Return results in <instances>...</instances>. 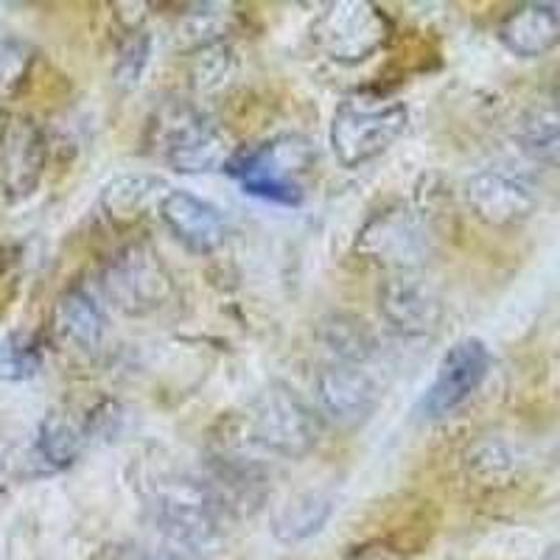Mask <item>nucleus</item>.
<instances>
[{"mask_svg": "<svg viewBox=\"0 0 560 560\" xmlns=\"http://www.w3.org/2000/svg\"><path fill=\"white\" fill-rule=\"evenodd\" d=\"M149 143L179 174L228 172L238 152L228 135L188 102H166L154 113Z\"/></svg>", "mask_w": 560, "mask_h": 560, "instance_id": "f257e3e1", "label": "nucleus"}, {"mask_svg": "<svg viewBox=\"0 0 560 560\" xmlns=\"http://www.w3.org/2000/svg\"><path fill=\"white\" fill-rule=\"evenodd\" d=\"M409 124V113L401 102L382 96L376 90L350 93L337 107L328 127L334 158L342 168H362L370 160L382 158Z\"/></svg>", "mask_w": 560, "mask_h": 560, "instance_id": "f03ea898", "label": "nucleus"}, {"mask_svg": "<svg viewBox=\"0 0 560 560\" xmlns=\"http://www.w3.org/2000/svg\"><path fill=\"white\" fill-rule=\"evenodd\" d=\"M147 508L158 533L177 549H205L217 541L224 510L208 479L163 477L152 482Z\"/></svg>", "mask_w": 560, "mask_h": 560, "instance_id": "7ed1b4c3", "label": "nucleus"}, {"mask_svg": "<svg viewBox=\"0 0 560 560\" xmlns=\"http://www.w3.org/2000/svg\"><path fill=\"white\" fill-rule=\"evenodd\" d=\"M317 163V149L303 135H280L253 149H238L228 174L244 191L278 205L303 202V177Z\"/></svg>", "mask_w": 560, "mask_h": 560, "instance_id": "20e7f679", "label": "nucleus"}, {"mask_svg": "<svg viewBox=\"0 0 560 560\" xmlns=\"http://www.w3.org/2000/svg\"><path fill=\"white\" fill-rule=\"evenodd\" d=\"M102 292L124 317H149L166 306L174 283L158 249L147 242L129 244L102 269Z\"/></svg>", "mask_w": 560, "mask_h": 560, "instance_id": "39448f33", "label": "nucleus"}, {"mask_svg": "<svg viewBox=\"0 0 560 560\" xmlns=\"http://www.w3.org/2000/svg\"><path fill=\"white\" fill-rule=\"evenodd\" d=\"M319 420L287 384H272L255 395L249 407V432L272 454L303 459L319 443Z\"/></svg>", "mask_w": 560, "mask_h": 560, "instance_id": "423d86ee", "label": "nucleus"}, {"mask_svg": "<svg viewBox=\"0 0 560 560\" xmlns=\"http://www.w3.org/2000/svg\"><path fill=\"white\" fill-rule=\"evenodd\" d=\"M393 34L387 14L368 0H337L314 20L312 39L334 62L359 65L378 54Z\"/></svg>", "mask_w": 560, "mask_h": 560, "instance_id": "0eeeda50", "label": "nucleus"}, {"mask_svg": "<svg viewBox=\"0 0 560 560\" xmlns=\"http://www.w3.org/2000/svg\"><path fill=\"white\" fill-rule=\"evenodd\" d=\"M48 160V143L28 115L0 118V194L7 202H23L39 188Z\"/></svg>", "mask_w": 560, "mask_h": 560, "instance_id": "6e6552de", "label": "nucleus"}, {"mask_svg": "<svg viewBox=\"0 0 560 560\" xmlns=\"http://www.w3.org/2000/svg\"><path fill=\"white\" fill-rule=\"evenodd\" d=\"M488 370V345L482 339H459L454 348L446 350V357L440 359L434 382L420 398L418 412L429 420L448 418L482 387Z\"/></svg>", "mask_w": 560, "mask_h": 560, "instance_id": "1a4fd4ad", "label": "nucleus"}, {"mask_svg": "<svg viewBox=\"0 0 560 560\" xmlns=\"http://www.w3.org/2000/svg\"><path fill=\"white\" fill-rule=\"evenodd\" d=\"M317 395L325 415L345 429L362 427L364 420L376 412L378 398H382L378 384L368 370L350 362L325 364L317 376Z\"/></svg>", "mask_w": 560, "mask_h": 560, "instance_id": "9d476101", "label": "nucleus"}, {"mask_svg": "<svg viewBox=\"0 0 560 560\" xmlns=\"http://www.w3.org/2000/svg\"><path fill=\"white\" fill-rule=\"evenodd\" d=\"M357 249L373 264L412 272L427 258V236L407 210H384L368 222Z\"/></svg>", "mask_w": 560, "mask_h": 560, "instance_id": "9b49d317", "label": "nucleus"}, {"mask_svg": "<svg viewBox=\"0 0 560 560\" xmlns=\"http://www.w3.org/2000/svg\"><path fill=\"white\" fill-rule=\"evenodd\" d=\"M378 303L389 328L404 337H427L443 317V303L434 289L415 272H398L389 278L382 287Z\"/></svg>", "mask_w": 560, "mask_h": 560, "instance_id": "f8f14e48", "label": "nucleus"}, {"mask_svg": "<svg viewBox=\"0 0 560 560\" xmlns=\"http://www.w3.org/2000/svg\"><path fill=\"white\" fill-rule=\"evenodd\" d=\"M465 202L474 217L488 228H516L535 210V197L527 185L502 172H479L465 183Z\"/></svg>", "mask_w": 560, "mask_h": 560, "instance_id": "ddd939ff", "label": "nucleus"}, {"mask_svg": "<svg viewBox=\"0 0 560 560\" xmlns=\"http://www.w3.org/2000/svg\"><path fill=\"white\" fill-rule=\"evenodd\" d=\"M158 210L163 224L172 230V236L191 253L208 255L222 247L228 238V222L219 208L194 197L191 191H166Z\"/></svg>", "mask_w": 560, "mask_h": 560, "instance_id": "4468645a", "label": "nucleus"}, {"mask_svg": "<svg viewBox=\"0 0 560 560\" xmlns=\"http://www.w3.org/2000/svg\"><path fill=\"white\" fill-rule=\"evenodd\" d=\"M499 39L522 59L544 57L560 45V12L549 3H522L499 23Z\"/></svg>", "mask_w": 560, "mask_h": 560, "instance_id": "2eb2a0df", "label": "nucleus"}, {"mask_svg": "<svg viewBox=\"0 0 560 560\" xmlns=\"http://www.w3.org/2000/svg\"><path fill=\"white\" fill-rule=\"evenodd\" d=\"M54 331L70 348L96 353L107 334V317L88 289L70 287L68 292L59 294L54 306Z\"/></svg>", "mask_w": 560, "mask_h": 560, "instance_id": "dca6fc26", "label": "nucleus"}, {"mask_svg": "<svg viewBox=\"0 0 560 560\" xmlns=\"http://www.w3.org/2000/svg\"><path fill=\"white\" fill-rule=\"evenodd\" d=\"M93 438L90 418H73L70 412H51L39 423L34 454L48 471H65Z\"/></svg>", "mask_w": 560, "mask_h": 560, "instance_id": "f3484780", "label": "nucleus"}, {"mask_svg": "<svg viewBox=\"0 0 560 560\" xmlns=\"http://www.w3.org/2000/svg\"><path fill=\"white\" fill-rule=\"evenodd\" d=\"M334 513V499L319 490L298 493L275 513L272 533L280 544H300L323 533Z\"/></svg>", "mask_w": 560, "mask_h": 560, "instance_id": "a211bd4d", "label": "nucleus"}, {"mask_svg": "<svg viewBox=\"0 0 560 560\" xmlns=\"http://www.w3.org/2000/svg\"><path fill=\"white\" fill-rule=\"evenodd\" d=\"M160 191H166V183L149 174H121L109 179L102 191V210L113 222L132 224L143 217V210L154 202Z\"/></svg>", "mask_w": 560, "mask_h": 560, "instance_id": "6ab92c4d", "label": "nucleus"}, {"mask_svg": "<svg viewBox=\"0 0 560 560\" xmlns=\"http://www.w3.org/2000/svg\"><path fill=\"white\" fill-rule=\"evenodd\" d=\"M323 339L337 353V362L362 364L376 350V339H373L368 325L357 317H348V314L325 319Z\"/></svg>", "mask_w": 560, "mask_h": 560, "instance_id": "aec40b11", "label": "nucleus"}, {"mask_svg": "<svg viewBox=\"0 0 560 560\" xmlns=\"http://www.w3.org/2000/svg\"><path fill=\"white\" fill-rule=\"evenodd\" d=\"M43 368V345L32 331H9L0 339V382H28Z\"/></svg>", "mask_w": 560, "mask_h": 560, "instance_id": "412c9836", "label": "nucleus"}, {"mask_svg": "<svg viewBox=\"0 0 560 560\" xmlns=\"http://www.w3.org/2000/svg\"><path fill=\"white\" fill-rule=\"evenodd\" d=\"M518 143L524 152L541 163L560 166V118L555 109H529L518 127Z\"/></svg>", "mask_w": 560, "mask_h": 560, "instance_id": "4be33fe9", "label": "nucleus"}, {"mask_svg": "<svg viewBox=\"0 0 560 560\" xmlns=\"http://www.w3.org/2000/svg\"><path fill=\"white\" fill-rule=\"evenodd\" d=\"M233 68H236V57H233L228 39L202 45L194 51L191 59V84L199 93H213L230 82Z\"/></svg>", "mask_w": 560, "mask_h": 560, "instance_id": "5701e85b", "label": "nucleus"}, {"mask_svg": "<svg viewBox=\"0 0 560 560\" xmlns=\"http://www.w3.org/2000/svg\"><path fill=\"white\" fill-rule=\"evenodd\" d=\"M149 57H152V37H149V32H143V28L129 32V37L118 48V59H115V84L121 90L138 88L140 77L147 73Z\"/></svg>", "mask_w": 560, "mask_h": 560, "instance_id": "b1692460", "label": "nucleus"}, {"mask_svg": "<svg viewBox=\"0 0 560 560\" xmlns=\"http://www.w3.org/2000/svg\"><path fill=\"white\" fill-rule=\"evenodd\" d=\"M32 65V45L23 43L14 34L0 32V98H9L12 93H18L20 84L26 82Z\"/></svg>", "mask_w": 560, "mask_h": 560, "instance_id": "393cba45", "label": "nucleus"}, {"mask_svg": "<svg viewBox=\"0 0 560 560\" xmlns=\"http://www.w3.org/2000/svg\"><path fill=\"white\" fill-rule=\"evenodd\" d=\"M468 463H471L474 474H479L482 479H504L513 471V454L497 440H488L479 448H474Z\"/></svg>", "mask_w": 560, "mask_h": 560, "instance_id": "a878e982", "label": "nucleus"}, {"mask_svg": "<svg viewBox=\"0 0 560 560\" xmlns=\"http://www.w3.org/2000/svg\"><path fill=\"white\" fill-rule=\"evenodd\" d=\"M129 560H183L174 549H140Z\"/></svg>", "mask_w": 560, "mask_h": 560, "instance_id": "bb28decb", "label": "nucleus"}, {"mask_svg": "<svg viewBox=\"0 0 560 560\" xmlns=\"http://www.w3.org/2000/svg\"><path fill=\"white\" fill-rule=\"evenodd\" d=\"M552 109L555 113H558V118H560V73H558V79H555V88H552Z\"/></svg>", "mask_w": 560, "mask_h": 560, "instance_id": "cd10ccee", "label": "nucleus"}, {"mask_svg": "<svg viewBox=\"0 0 560 560\" xmlns=\"http://www.w3.org/2000/svg\"><path fill=\"white\" fill-rule=\"evenodd\" d=\"M541 560H560V544H555V547H549L547 552L541 555Z\"/></svg>", "mask_w": 560, "mask_h": 560, "instance_id": "c85d7f7f", "label": "nucleus"}, {"mask_svg": "<svg viewBox=\"0 0 560 560\" xmlns=\"http://www.w3.org/2000/svg\"><path fill=\"white\" fill-rule=\"evenodd\" d=\"M0 269H3V249H0Z\"/></svg>", "mask_w": 560, "mask_h": 560, "instance_id": "c756f323", "label": "nucleus"}]
</instances>
